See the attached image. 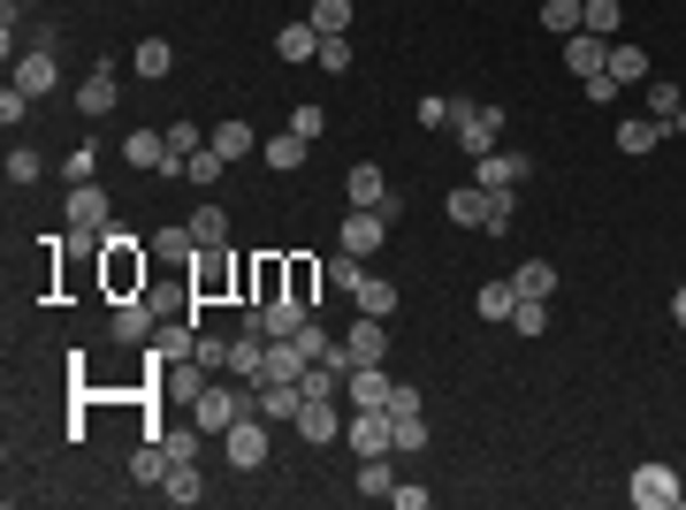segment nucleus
Returning <instances> with one entry per match:
<instances>
[{
    "mask_svg": "<svg viewBox=\"0 0 686 510\" xmlns=\"http://www.w3.org/2000/svg\"><path fill=\"white\" fill-rule=\"evenodd\" d=\"M244 412H260V381H206V389L191 396V419H198L206 434H229Z\"/></svg>",
    "mask_w": 686,
    "mask_h": 510,
    "instance_id": "1",
    "label": "nucleus"
},
{
    "mask_svg": "<svg viewBox=\"0 0 686 510\" xmlns=\"http://www.w3.org/2000/svg\"><path fill=\"white\" fill-rule=\"evenodd\" d=\"M626 496H633L641 510H679V503H686V480L672 473V465H656V457H649V465H633Z\"/></svg>",
    "mask_w": 686,
    "mask_h": 510,
    "instance_id": "2",
    "label": "nucleus"
},
{
    "mask_svg": "<svg viewBox=\"0 0 686 510\" xmlns=\"http://www.w3.org/2000/svg\"><path fill=\"white\" fill-rule=\"evenodd\" d=\"M107 221H115L107 190H100V183H69V236H77V244H100Z\"/></svg>",
    "mask_w": 686,
    "mask_h": 510,
    "instance_id": "3",
    "label": "nucleus"
},
{
    "mask_svg": "<svg viewBox=\"0 0 686 510\" xmlns=\"http://www.w3.org/2000/svg\"><path fill=\"white\" fill-rule=\"evenodd\" d=\"M267 427H275L267 412H244V419L221 434V450H229V465H237V473H260V465H267Z\"/></svg>",
    "mask_w": 686,
    "mask_h": 510,
    "instance_id": "4",
    "label": "nucleus"
},
{
    "mask_svg": "<svg viewBox=\"0 0 686 510\" xmlns=\"http://www.w3.org/2000/svg\"><path fill=\"white\" fill-rule=\"evenodd\" d=\"M343 442H351V457H389L397 450V419L389 412H351L343 419Z\"/></svg>",
    "mask_w": 686,
    "mask_h": 510,
    "instance_id": "5",
    "label": "nucleus"
},
{
    "mask_svg": "<svg viewBox=\"0 0 686 510\" xmlns=\"http://www.w3.org/2000/svg\"><path fill=\"white\" fill-rule=\"evenodd\" d=\"M306 321H313V313H306V305H298V298H283V290H275V298H260V305H252V313H244V328H260V336H267V343L298 336V328H306Z\"/></svg>",
    "mask_w": 686,
    "mask_h": 510,
    "instance_id": "6",
    "label": "nucleus"
},
{
    "mask_svg": "<svg viewBox=\"0 0 686 510\" xmlns=\"http://www.w3.org/2000/svg\"><path fill=\"white\" fill-rule=\"evenodd\" d=\"M381 236H389V213H381V206H351V213H343V252H358V259H374V252H381Z\"/></svg>",
    "mask_w": 686,
    "mask_h": 510,
    "instance_id": "7",
    "label": "nucleus"
},
{
    "mask_svg": "<svg viewBox=\"0 0 686 510\" xmlns=\"http://www.w3.org/2000/svg\"><path fill=\"white\" fill-rule=\"evenodd\" d=\"M526 175H534V153H504V146H496V153H481V161H473V183H481V190H496V198H504L512 183H526Z\"/></svg>",
    "mask_w": 686,
    "mask_h": 510,
    "instance_id": "8",
    "label": "nucleus"
},
{
    "mask_svg": "<svg viewBox=\"0 0 686 510\" xmlns=\"http://www.w3.org/2000/svg\"><path fill=\"white\" fill-rule=\"evenodd\" d=\"M389 366H351V381H343V404L351 412H389Z\"/></svg>",
    "mask_w": 686,
    "mask_h": 510,
    "instance_id": "9",
    "label": "nucleus"
},
{
    "mask_svg": "<svg viewBox=\"0 0 686 510\" xmlns=\"http://www.w3.org/2000/svg\"><path fill=\"white\" fill-rule=\"evenodd\" d=\"M343 190H351V206H381V213H389V221H397V206H404V198H397V190H389V175L374 169V161H358V169L343 175Z\"/></svg>",
    "mask_w": 686,
    "mask_h": 510,
    "instance_id": "10",
    "label": "nucleus"
},
{
    "mask_svg": "<svg viewBox=\"0 0 686 510\" xmlns=\"http://www.w3.org/2000/svg\"><path fill=\"white\" fill-rule=\"evenodd\" d=\"M343 419H351V412H336V396H306V412H298V434H306L313 450H329V442H343Z\"/></svg>",
    "mask_w": 686,
    "mask_h": 510,
    "instance_id": "11",
    "label": "nucleus"
},
{
    "mask_svg": "<svg viewBox=\"0 0 686 510\" xmlns=\"http://www.w3.org/2000/svg\"><path fill=\"white\" fill-rule=\"evenodd\" d=\"M343 350H351V366H389V321H351V336H343Z\"/></svg>",
    "mask_w": 686,
    "mask_h": 510,
    "instance_id": "12",
    "label": "nucleus"
},
{
    "mask_svg": "<svg viewBox=\"0 0 686 510\" xmlns=\"http://www.w3.org/2000/svg\"><path fill=\"white\" fill-rule=\"evenodd\" d=\"M77 115H115V61H92L84 69V84H77Z\"/></svg>",
    "mask_w": 686,
    "mask_h": 510,
    "instance_id": "13",
    "label": "nucleus"
},
{
    "mask_svg": "<svg viewBox=\"0 0 686 510\" xmlns=\"http://www.w3.org/2000/svg\"><path fill=\"white\" fill-rule=\"evenodd\" d=\"M603 69L618 77V92H626V84H649V77H656V61H649V54H641L633 38H610V54H603Z\"/></svg>",
    "mask_w": 686,
    "mask_h": 510,
    "instance_id": "14",
    "label": "nucleus"
},
{
    "mask_svg": "<svg viewBox=\"0 0 686 510\" xmlns=\"http://www.w3.org/2000/svg\"><path fill=\"white\" fill-rule=\"evenodd\" d=\"M54 84H61V61H54L46 46H31V54L15 61V92H31V100H46Z\"/></svg>",
    "mask_w": 686,
    "mask_h": 510,
    "instance_id": "15",
    "label": "nucleus"
},
{
    "mask_svg": "<svg viewBox=\"0 0 686 510\" xmlns=\"http://www.w3.org/2000/svg\"><path fill=\"white\" fill-rule=\"evenodd\" d=\"M496 146H504V107H481V115L458 130V153H466V161H481V153H496Z\"/></svg>",
    "mask_w": 686,
    "mask_h": 510,
    "instance_id": "16",
    "label": "nucleus"
},
{
    "mask_svg": "<svg viewBox=\"0 0 686 510\" xmlns=\"http://www.w3.org/2000/svg\"><path fill=\"white\" fill-rule=\"evenodd\" d=\"M153 328H161V305H146V298L115 305V343H153Z\"/></svg>",
    "mask_w": 686,
    "mask_h": 510,
    "instance_id": "17",
    "label": "nucleus"
},
{
    "mask_svg": "<svg viewBox=\"0 0 686 510\" xmlns=\"http://www.w3.org/2000/svg\"><path fill=\"white\" fill-rule=\"evenodd\" d=\"M603 54H610V38H595V31H572L564 38V69L587 84V77H603Z\"/></svg>",
    "mask_w": 686,
    "mask_h": 510,
    "instance_id": "18",
    "label": "nucleus"
},
{
    "mask_svg": "<svg viewBox=\"0 0 686 510\" xmlns=\"http://www.w3.org/2000/svg\"><path fill=\"white\" fill-rule=\"evenodd\" d=\"M351 305H358L366 321H397V305H404V298H397V282H389V275H366V282L351 290Z\"/></svg>",
    "mask_w": 686,
    "mask_h": 510,
    "instance_id": "19",
    "label": "nucleus"
},
{
    "mask_svg": "<svg viewBox=\"0 0 686 510\" xmlns=\"http://www.w3.org/2000/svg\"><path fill=\"white\" fill-rule=\"evenodd\" d=\"M260 412H267L275 427H298V412H306V389H298V381H260Z\"/></svg>",
    "mask_w": 686,
    "mask_h": 510,
    "instance_id": "20",
    "label": "nucleus"
},
{
    "mask_svg": "<svg viewBox=\"0 0 686 510\" xmlns=\"http://www.w3.org/2000/svg\"><path fill=\"white\" fill-rule=\"evenodd\" d=\"M206 146H214L221 161H252V153H260V130H252V123H214Z\"/></svg>",
    "mask_w": 686,
    "mask_h": 510,
    "instance_id": "21",
    "label": "nucleus"
},
{
    "mask_svg": "<svg viewBox=\"0 0 686 510\" xmlns=\"http://www.w3.org/2000/svg\"><path fill=\"white\" fill-rule=\"evenodd\" d=\"M306 153H313V146H306L298 130H275V138H260V161H267V169H275V175L306 169Z\"/></svg>",
    "mask_w": 686,
    "mask_h": 510,
    "instance_id": "22",
    "label": "nucleus"
},
{
    "mask_svg": "<svg viewBox=\"0 0 686 510\" xmlns=\"http://www.w3.org/2000/svg\"><path fill=\"white\" fill-rule=\"evenodd\" d=\"M229 373H237V381H260V373H267V336H260V328H244V336L229 343Z\"/></svg>",
    "mask_w": 686,
    "mask_h": 510,
    "instance_id": "23",
    "label": "nucleus"
},
{
    "mask_svg": "<svg viewBox=\"0 0 686 510\" xmlns=\"http://www.w3.org/2000/svg\"><path fill=\"white\" fill-rule=\"evenodd\" d=\"M146 350H153V366H175V358H191V350H198V328H191V321H169V328H153V343H146Z\"/></svg>",
    "mask_w": 686,
    "mask_h": 510,
    "instance_id": "24",
    "label": "nucleus"
},
{
    "mask_svg": "<svg viewBox=\"0 0 686 510\" xmlns=\"http://www.w3.org/2000/svg\"><path fill=\"white\" fill-rule=\"evenodd\" d=\"M275 54H283V61H298V69H313L321 31H313V23H283V31H275Z\"/></svg>",
    "mask_w": 686,
    "mask_h": 510,
    "instance_id": "25",
    "label": "nucleus"
},
{
    "mask_svg": "<svg viewBox=\"0 0 686 510\" xmlns=\"http://www.w3.org/2000/svg\"><path fill=\"white\" fill-rule=\"evenodd\" d=\"M664 138H672V130H664L656 115H641V123H618V153H626V161H641V153H656Z\"/></svg>",
    "mask_w": 686,
    "mask_h": 510,
    "instance_id": "26",
    "label": "nucleus"
},
{
    "mask_svg": "<svg viewBox=\"0 0 686 510\" xmlns=\"http://www.w3.org/2000/svg\"><path fill=\"white\" fill-rule=\"evenodd\" d=\"M123 161H130V169H169V138H161V130H130V138H123Z\"/></svg>",
    "mask_w": 686,
    "mask_h": 510,
    "instance_id": "27",
    "label": "nucleus"
},
{
    "mask_svg": "<svg viewBox=\"0 0 686 510\" xmlns=\"http://www.w3.org/2000/svg\"><path fill=\"white\" fill-rule=\"evenodd\" d=\"M366 503H389L397 496V473H389V457H358V480H351Z\"/></svg>",
    "mask_w": 686,
    "mask_h": 510,
    "instance_id": "28",
    "label": "nucleus"
},
{
    "mask_svg": "<svg viewBox=\"0 0 686 510\" xmlns=\"http://www.w3.org/2000/svg\"><path fill=\"white\" fill-rule=\"evenodd\" d=\"M191 244H198V252H221V244H229V213H221V206H198V213H191Z\"/></svg>",
    "mask_w": 686,
    "mask_h": 510,
    "instance_id": "29",
    "label": "nucleus"
},
{
    "mask_svg": "<svg viewBox=\"0 0 686 510\" xmlns=\"http://www.w3.org/2000/svg\"><path fill=\"white\" fill-rule=\"evenodd\" d=\"M260 381H306V350L283 336V343H267V373Z\"/></svg>",
    "mask_w": 686,
    "mask_h": 510,
    "instance_id": "30",
    "label": "nucleus"
},
{
    "mask_svg": "<svg viewBox=\"0 0 686 510\" xmlns=\"http://www.w3.org/2000/svg\"><path fill=\"white\" fill-rule=\"evenodd\" d=\"M512 305H518V282L504 275V282H481V298H473V313L481 321H512Z\"/></svg>",
    "mask_w": 686,
    "mask_h": 510,
    "instance_id": "31",
    "label": "nucleus"
},
{
    "mask_svg": "<svg viewBox=\"0 0 686 510\" xmlns=\"http://www.w3.org/2000/svg\"><path fill=\"white\" fill-rule=\"evenodd\" d=\"M161 496H169V503H206V473H198V465H169Z\"/></svg>",
    "mask_w": 686,
    "mask_h": 510,
    "instance_id": "32",
    "label": "nucleus"
},
{
    "mask_svg": "<svg viewBox=\"0 0 686 510\" xmlns=\"http://www.w3.org/2000/svg\"><path fill=\"white\" fill-rule=\"evenodd\" d=\"M481 213H489V190H481V183H458V190H450V221H458V229H481Z\"/></svg>",
    "mask_w": 686,
    "mask_h": 510,
    "instance_id": "33",
    "label": "nucleus"
},
{
    "mask_svg": "<svg viewBox=\"0 0 686 510\" xmlns=\"http://www.w3.org/2000/svg\"><path fill=\"white\" fill-rule=\"evenodd\" d=\"M587 23V0H541V31H557V38H572Z\"/></svg>",
    "mask_w": 686,
    "mask_h": 510,
    "instance_id": "34",
    "label": "nucleus"
},
{
    "mask_svg": "<svg viewBox=\"0 0 686 510\" xmlns=\"http://www.w3.org/2000/svg\"><path fill=\"white\" fill-rule=\"evenodd\" d=\"M512 282H518V298H541V305L557 298V267H549V259H526Z\"/></svg>",
    "mask_w": 686,
    "mask_h": 510,
    "instance_id": "35",
    "label": "nucleus"
},
{
    "mask_svg": "<svg viewBox=\"0 0 686 510\" xmlns=\"http://www.w3.org/2000/svg\"><path fill=\"white\" fill-rule=\"evenodd\" d=\"M161 138H169V175H183V161H191V153L206 146V138H198V123H169Z\"/></svg>",
    "mask_w": 686,
    "mask_h": 510,
    "instance_id": "36",
    "label": "nucleus"
},
{
    "mask_svg": "<svg viewBox=\"0 0 686 510\" xmlns=\"http://www.w3.org/2000/svg\"><path fill=\"white\" fill-rule=\"evenodd\" d=\"M169 69H175V46H169V38H138V77L153 84V77H169Z\"/></svg>",
    "mask_w": 686,
    "mask_h": 510,
    "instance_id": "37",
    "label": "nucleus"
},
{
    "mask_svg": "<svg viewBox=\"0 0 686 510\" xmlns=\"http://www.w3.org/2000/svg\"><path fill=\"white\" fill-rule=\"evenodd\" d=\"M206 381H214V366H198V358H175L169 366V396H198Z\"/></svg>",
    "mask_w": 686,
    "mask_h": 510,
    "instance_id": "38",
    "label": "nucleus"
},
{
    "mask_svg": "<svg viewBox=\"0 0 686 510\" xmlns=\"http://www.w3.org/2000/svg\"><path fill=\"white\" fill-rule=\"evenodd\" d=\"M321 275H329V290H358V282H366V275H374V267H366V259H358V252H336V259H329V267H321Z\"/></svg>",
    "mask_w": 686,
    "mask_h": 510,
    "instance_id": "39",
    "label": "nucleus"
},
{
    "mask_svg": "<svg viewBox=\"0 0 686 510\" xmlns=\"http://www.w3.org/2000/svg\"><path fill=\"white\" fill-rule=\"evenodd\" d=\"M641 92H649V115H656V123H672V115L686 107V92H679V84H664V77H649Z\"/></svg>",
    "mask_w": 686,
    "mask_h": 510,
    "instance_id": "40",
    "label": "nucleus"
},
{
    "mask_svg": "<svg viewBox=\"0 0 686 510\" xmlns=\"http://www.w3.org/2000/svg\"><path fill=\"white\" fill-rule=\"evenodd\" d=\"M512 328H518L526 343L549 336V305H541V298H518V305H512Z\"/></svg>",
    "mask_w": 686,
    "mask_h": 510,
    "instance_id": "41",
    "label": "nucleus"
},
{
    "mask_svg": "<svg viewBox=\"0 0 686 510\" xmlns=\"http://www.w3.org/2000/svg\"><path fill=\"white\" fill-rule=\"evenodd\" d=\"M161 442H169V457H175V465H198V442H206V427L191 419V427H169Z\"/></svg>",
    "mask_w": 686,
    "mask_h": 510,
    "instance_id": "42",
    "label": "nucleus"
},
{
    "mask_svg": "<svg viewBox=\"0 0 686 510\" xmlns=\"http://www.w3.org/2000/svg\"><path fill=\"white\" fill-rule=\"evenodd\" d=\"M321 38H336V31H351V0H313V15H306Z\"/></svg>",
    "mask_w": 686,
    "mask_h": 510,
    "instance_id": "43",
    "label": "nucleus"
},
{
    "mask_svg": "<svg viewBox=\"0 0 686 510\" xmlns=\"http://www.w3.org/2000/svg\"><path fill=\"white\" fill-rule=\"evenodd\" d=\"M618 23H626V8H618V0H587V23H580V31H595V38H618Z\"/></svg>",
    "mask_w": 686,
    "mask_h": 510,
    "instance_id": "44",
    "label": "nucleus"
},
{
    "mask_svg": "<svg viewBox=\"0 0 686 510\" xmlns=\"http://www.w3.org/2000/svg\"><path fill=\"white\" fill-rule=\"evenodd\" d=\"M351 61H358V54H351V38H321V54H313V69H329V77H343V69H351Z\"/></svg>",
    "mask_w": 686,
    "mask_h": 510,
    "instance_id": "45",
    "label": "nucleus"
},
{
    "mask_svg": "<svg viewBox=\"0 0 686 510\" xmlns=\"http://www.w3.org/2000/svg\"><path fill=\"white\" fill-rule=\"evenodd\" d=\"M183 175H191V183H221V175H229V161H221L214 146H198V153L183 161Z\"/></svg>",
    "mask_w": 686,
    "mask_h": 510,
    "instance_id": "46",
    "label": "nucleus"
},
{
    "mask_svg": "<svg viewBox=\"0 0 686 510\" xmlns=\"http://www.w3.org/2000/svg\"><path fill=\"white\" fill-rule=\"evenodd\" d=\"M298 350H306V366H321V358H329V350H336V336H329V328H321V321H306V328H298Z\"/></svg>",
    "mask_w": 686,
    "mask_h": 510,
    "instance_id": "47",
    "label": "nucleus"
},
{
    "mask_svg": "<svg viewBox=\"0 0 686 510\" xmlns=\"http://www.w3.org/2000/svg\"><path fill=\"white\" fill-rule=\"evenodd\" d=\"M389 419H397V450H404V457L427 450V419H420V412H389Z\"/></svg>",
    "mask_w": 686,
    "mask_h": 510,
    "instance_id": "48",
    "label": "nucleus"
},
{
    "mask_svg": "<svg viewBox=\"0 0 686 510\" xmlns=\"http://www.w3.org/2000/svg\"><path fill=\"white\" fill-rule=\"evenodd\" d=\"M153 252H161V259H183V252H198V244H191V221L161 229V236H153Z\"/></svg>",
    "mask_w": 686,
    "mask_h": 510,
    "instance_id": "49",
    "label": "nucleus"
},
{
    "mask_svg": "<svg viewBox=\"0 0 686 510\" xmlns=\"http://www.w3.org/2000/svg\"><path fill=\"white\" fill-rule=\"evenodd\" d=\"M473 115H481V100H443V130H450V138H458Z\"/></svg>",
    "mask_w": 686,
    "mask_h": 510,
    "instance_id": "50",
    "label": "nucleus"
},
{
    "mask_svg": "<svg viewBox=\"0 0 686 510\" xmlns=\"http://www.w3.org/2000/svg\"><path fill=\"white\" fill-rule=\"evenodd\" d=\"M290 130L313 146V138H329V115H321V107H298V115H290Z\"/></svg>",
    "mask_w": 686,
    "mask_h": 510,
    "instance_id": "51",
    "label": "nucleus"
},
{
    "mask_svg": "<svg viewBox=\"0 0 686 510\" xmlns=\"http://www.w3.org/2000/svg\"><path fill=\"white\" fill-rule=\"evenodd\" d=\"M481 229H489V236H504V229H512V190H504V198L489 190V213H481Z\"/></svg>",
    "mask_w": 686,
    "mask_h": 510,
    "instance_id": "52",
    "label": "nucleus"
},
{
    "mask_svg": "<svg viewBox=\"0 0 686 510\" xmlns=\"http://www.w3.org/2000/svg\"><path fill=\"white\" fill-rule=\"evenodd\" d=\"M92 169H100V146H92V138H84V146H77V153H69V183H92Z\"/></svg>",
    "mask_w": 686,
    "mask_h": 510,
    "instance_id": "53",
    "label": "nucleus"
},
{
    "mask_svg": "<svg viewBox=\"0 0 686 510\" xmlns=\"http://www.w3.org/2000/svg\"><path fill=\"white\" fill-rule=\"evenodd\" d=\"M8 183H38V153H31V146L8 153Z\"/></svg>",
    "mask_w": 686,
    "mask_h": 510,
    "instance_id": "54",
    "label": "nucleus"
},
{
    "mask_svg": "<svg viewBox=\"0 0 686 510\" xmlns=\"http://www.w3.org/2000/svg\"><path fill=\"white\" fill-rule=\"evenodd\" d=\"M0 123H31V92L8 84V92H0Z\"/></svg>",
    "mask_w": 686,
    "mask_h": 510,
    "instance_id": "55",
    "label": "nucleus"
},
{
    "mask_svg": "<svg viewBox=\"0 0 686 510\" xmlns=\"http://www.w3.org/2000/svg\"><path fill=\"white\" fill-rule=\"evenodd\" d=\"M580 92H587V100H595V107H610V100H618V77H610V69H603V77H587V84H580Z\"/></svg>",
    "mask_w": 686,
    "mask_h": 510,
    "instance_id": "56",
    "label": "nucleus"
},
{
    "mask_svg": "<svg viewBox=\"0 0 686 510\" xmlns=\"http://www.w3.org/2000/svg\"><path fill=\"white\" fill-rule=\"evenodd\" d=\"M389 503H397V510H427V488H420V480H397V496H389Z\"/></svg>",
    "mask_w": 686,
    "mask_h": 510,
    "instance_id": "57",
    "label": "nucleus"
},
{
    "mask_svg": "<svg viewBox=\"0 0 686 510\" xmlns=\"http://www.w3.org/2000/svg\"><path fill=\"white\" fill-rule=\"evenodd\" d=\"M672 321H679V328H686V282H679V298H672Z\"/></svg>",
    "mask_w": 686,
    "mask_h": 510,
    "instance_id": "58",
    "label": "nucleus"
},
{
    "mask_svg": "<svg viewBox=\"0 0 686 510\" xmlns=\"http://www.w3.org/2000/svg\"><path fill=\"white\" fill-rule=\"evenodd\" d=\"M664 130H672V138H686V107H679V115H672V123H664Z\"/></svg>",
    "mask_w": 686,
    "mask_h": 510,
    "instance_id": "59",
    "label": "nucleus"
},
{
    "mask_svg": "<svg viewBox=\"0 0 686 510\" xmlns=\"http://www.w3.org/2000/svg\"><path fill=\"white\" fill-rule=\"evenodd\" d=\"M15 8H23V0H8V15H15Z\"/></svg>",
    "mask_w": 686,
    "mask_h": 510,
    "instance_id": "60",
    "label": "nucleus"
}]
</instances>
